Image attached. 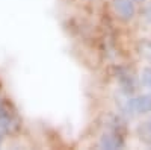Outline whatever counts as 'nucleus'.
Listing matches in <instances>:
<instances>
[{"label": "nucleus", "instance_id": "nucleus-1", "mask_svg": "<svg viewBox=\"0 0 151 150\" xmlns=\"http://www.w3.org/2000/svg\"><path fill=\"white\" fill-rule=\"evenodd\" d=\"M21 128V118L9 102H0V130L3 133H17Z\"/></svg>", "mask_w": 151, "mask_h": 150}, {"label": "nucleus", "instance_id": "nucleus-2", "mask_svg": "<svg viewBox=\"0 0 151 150\" xmlns=\"http://www.w3.org/2000/svg\"><path fill=\"white\" fill-rule=\"evenodd\" d=\"M124 112L129 115L133 114H148L151 112V94H144L139 97H132L124 106Z\"/></svg>", "mask_w": 151, "mask_h": 150}, {"label": "nucleus", "instance_id": "nucleus-3", "mask_svg": "<svg viewBox=\"0 0 151 150\" xmlns=\"http://www.w3.org/2000/svg\"><path fill=\"white\" fill-rule=\"evenodd\" d=\"M113 8L121 20L129 21L134 17L136 8H134V0H113Z\"/></svg>", "mask_w": 151, "mask_h": 150}, {"label": "nucleus", "instance_id": "nucleus-4", "mask_svg": "<svg viewBox=\"0 0 151 150\" xmlns=\"http://www.w3.org/2000/svg\"><path fill=\"white\" fill-rule=\"evenodd\" d=\"M118 83L121 86V91L127 96H132L134 91H136V82H134V78L133 74L125 70V68H119L118 70Z\"/></svg>", "mask_w": 151, "mask_h": 150}, {"label": "nucleus", "instance_id": "nucleus-5", "mask_svg": "<svg viewBox=\"0 0 151 150\" xmlns=\"http://www.w3.org/2000/svg\"><path fill=\"white\" fill-rule=\"evenodd\" d=\"M100 147L107 149V150H115L124 147V140L119 133H104L100 140Z\"/></svg>", "mask_w": 151, "mask_h": 150}, {"label": "nucleus", "instance_id": "nucleus-6", "mask_svg": "<svg viewBox=\"0 0 151 150\" xmlns=\"http://www.w3.org/2000/svg\"><path fill=\"white\" fill-rule=\"evenodd\" d=\"M142 83L147 86V88L151 90V68L150 67L142 70Z\"/></svg>", "mask_w": 151, "mask_h": 150}, {"label": "nucleus", "instance_id": "nucleus-7", "mask_svg": "<svg viewBox=\"0 0 151 150\" xmlns=\"http://www.w3.org/2000/svg\"><path fill=\"white\" fill-rule=\"evenodd\" d=\"M144 17L148 23H151V2L144 6Z\"/></svg>", "mask_w": 151, "mask_h": 150}, {"label": "nucleus", "instance_id": "nucleus-8", "mask_svg": "<svg viewBox=\"0 0 151 150\" xmlns=\"http://www.w3.org/2000/svg\"><path fill=\"white\" fill-rule=\"evenodd\" d=\"M145 124H147V130H148V133L151 135V118H150V121H147Z\"/></svg>", "mask_w": 151, "mask_h": 150}, {"label": "nucleus", "instance_id": "nucleus-9", "mask_svg": "<svg viewBox=\"0 0 151 150\" xmlns=\"http://www.w3.org/2000/svg\"><path fill=\"white\" fill-rule=\"evenodd\" d=\"M0 102H2V100H0Z\"/></svg>", "mask_w": 151, "mask_h": 150}]
</instances>
